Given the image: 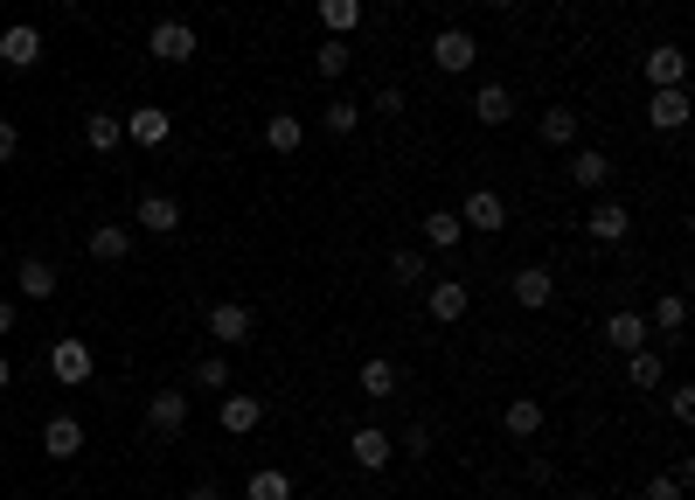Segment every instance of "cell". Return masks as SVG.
Listing matches in <instances>:
<instances>
[{
	"instance_id": "6da1fadb",
	"label": "cell",
	"mask_w": 695,
	"mask_h": 500,
	"mask_svg": "<svg viewBox=\"0 0 695 500\" xmlns=\"http://www.w3.org/2000/svg\"><path fill=\"white\" fill-rule=\"evenodd\" d=\"M146 49H153V63H195L202 35L188 29L182 14H167V21H153V29H146Z\"/></svg>"
},
{
	"instance_id": "7a4b0ae2",
	"label": "cell",
	"mask_w": 695,
	"mask_h": 500,
	"mask_svg": "<svg viewBox=\"0 0 695 500\" xmlns=\"http://www.w3.org/2000/svg\"><path fill=\"white\" fill-rule=\"evenodd\" d=\"M202 320H209V340H216V348H244V340L257 334V320H251V306H244V299H216L209 313H202Z\"/></svg>"
},
{
	"instance_id": "3957f363",
	"label": "cell",
	"mask_w": 695,
	"mask_h": 500,
	"mask_svg": "<svg viewBox=\"0 0 695 500\" xmlns=\"http://www.w3.org/2000/svg\"><path fill=\"white\" fill-rule=\"evenodd\" d=\"M480 63V42L467 29H439L431 35V70H446V76H467Z\"/></svg>"
},
{
	"instance_id": "277c9868",
	"label": "cell",
	"mask_w": 695,
	"mask_h": 500,
	"mask_svg": "<svg viewBox=\"0 0 695 500\" xmlns=\"http://www.w3.org/2000/svg\"><path fill=\"white\" fill-rule=\"evenodd\" d=\"M49 376L76 389V382H91V376H98V355H91V348H84V340H76V334H63L57 348H49Z\"/></svg>"
},
{
	"instance_id": "5b68a950",
	"label": "cell",
	"mask_w": 695,
	"mask_h": 500,
	"mask_svg": "<svg viewBox=\"0 0 695 500\" xmlns=\"http://www.w3.org/2000/svg\"><path fill=\"white\" fill-rule=\"evenodd\" d=\"M584 229H591V244H626V236H633V208L599 195V202H591V216H584Z\"/></svg>"
},
{
	"instance_id": "8992f818",
	"label": "cell",
	"mask_w": 695,
	"mask_h": 500,
	"mask_svg": "<svg viewBox=\"0 0 695 500\" xmlns=\"http://www.w3.org/2000/svg\"><path fill=\"white\" fill-rule=\"evenodd\" d=\"M459 223L480 229V236H501V229H508V202H501L494 188H473L467 202H459Z\"/></svg>"
},
{
	"instance_id": "52a82bcc",
	"label": "cell",
	"mask_w": 695,
	"mask_h": 500,
	"mask_svg": "<svg viewBox=\"0 0 695 500\" xmlns=\"http://www.w3.org/2000/svg\"><path fill=\"white\" fill-rule=\"evenodd\" d=\"M216 425H223L229 438H251L257 425H265V404H257L251 389H223V410H216Z\"/></svg>"
},
{
	"instance_id": "ba28073f",
	"label": "cell",
	"mask_w": 695,
	"mask_h": 500,
	"mask_svg": "<svg viewBox=\"0 0 695 500\" xmlns=\"http://www.w3.org/2000/svg\"><path fill=\"white\" fill-rule=\"evenodd\" d=\"M508 293H514V306H522V313H543L556 299V278H550V265H522V272L508 278Z\"/></svg>"
},
{
	"instance_id": "9c48e42d",
	"label": "cell",
	"mask_w": 695,
	"mask_h": 500,
	"mask_svg": "<svg viewBox=\"0 0 695 500\" xmlns=\"http://www.w3.org/2000/svg\"><path fill=\"white\" fill-rule=\"evenodd\" d=\"M188 425V397L182 389H153V404H146V438H174Z\"/></svg>"
},
{
	"instance_id": "30bf717a",
	"label": "cell",
	"mask_w": 695,
	"mask_h": 500,
	"mask_svg": "<svg viewBox=\"0 0 695 500\" xmlns=\"http://www.w3.org/2000/svg\"><path fill=\"white\" fill-rule=\"evenodd\" d=\"M647 125H654V133H682V125H688V84L647 91Z\"/></svg>"
},
{
	"instance_id": "8fae6325",
	"label": "cell",
	"mask_w": 695,
	"mask_h": 500,
	"mask_svg": "<svg viewBox=\"0 0 695 500\" xmlns=\"http://www.w3.org/2000/svg\"><path fill=\"white\" fill-rule=\"evenodd\" d=\"M133 223H140L146 236H174V229H182V202H174V195H153V188H146V195L133 202Z\"/></svg>"
},
{
	"instance_id": "7c38bea8",
	"label": "cell",
	"mask_w": 695,
	"mask_h": 500,
	"mask_svg": "<svg viewBox=\"0 0 695 500\" xmlns=\"http://www.w3.org/2000/svg\"><path fill=\"white\" fill-rule=\"evenodd\" d=\"M640 70H647V91H667V84H688V57H682V49H675V42H654V49H647V63H640Z\"/></svg>"
},
{
	"instance_id": "4fadbf2b",
	"label": "cell",
	"mask_w": 695,
	"mask_h": 500,
	"mask_svg": "<svg viewBox=\"0 0 695 500\" xmlns=\"http://www.w3.org/2000/svg\"><path fill=\"white\" fill-rule=\"evenodd\" d=\"M348 452H355V466H362V472H382V466L397 459V438L382 431V425H362V431L348 438Z\"/></svg>"
},
{
	"instance_id": "5bb4252c",
	"label": "cell",
	"mask_w": 695,
	"mask_h": 500,
	"mask_svg": "<svg viewBox=\"0 0 695 500\" xmlns=\"http://www.w3.org/2000/svg\"><path fill=\"white\" fill-rule=\"evenodd\" d=\"M42 452H49V459H76V452H84V425H76L70 410L42 417Z\"/></svg>"
},
{
	"instance_id": "9a60e30c",
	"label": "cell",
	"mask_w": 695,
	"mask_h": 500,
	"mask_svg": "<svg viewBox=\"0 0 695 500\" xmlns=\"http://www.w3.org/2000/svg\"><path fill=\"white\" fill-rule=\"evenodd\" d=\"M125 140H133V146H167L174 119L161 112V104H140V112H125Z\"/></svg>"
},
{
	"instance_id": "2e32d148",
	"label": "cell",
	"mask_w": 695,
	"mask_h": 500,
	"mask_svg": "<svg viewBox=\"0 0 695 500\" xmlns=\"http://www.w3.org/2000/svg\"><path fill=\"white\" fill-rule=\"evenodd\" d=\"M0 63L8 70H35L42 63V29H29V21H21V29H0Z\"/></svg>"
},
{
	"instance_id": "e0dca14e",
	"label": "cell",
	"mask_w": 695,
	"mask_h": 500,
	"mask_svg": "<svg viewBox=\"0 0 695 500\" xmlns=\"http://www.w3.org/2000/svg\"><path fill=\"white\" fill-rule=\"evenodd\" d=\"M605 181H612V153L605 146H578L571 153V188H599L605 195Z\"/></svg>"
},
{
	"instance_id": "ac0fdd59",
	"label": "cell",
	"mask_w": 695,
	"mask_h": 500,
	"mask_svg": "<svg viewBox=\"0 0 695 500\" xmlns=\"http://www.w3.org/2000/svg\"><path fill=\"white\" fill-rule=\"evenodd\" d=\"M647 334H654V327H647V313H633V306H626V313H612V320H605V348L633 355V348H647Z\"/></svg>"
},
{
	"instance_id": "d6986e66",
	"label": "cell",
	"mask_w": 695,
	"mask_h": 500,
	"mask_svg": "<svg viewBox=\"0 0 695 500\" xmlns=\"http://www.w3.org/2000/svg\"><path fill=\"white\" fill-rule=\"evenodd\" d=\"M425 306H431V320H439V327H459V320H467V306H473V299H467V285H459V278H439V285H431V299H425Z\"/></svg>"
},
{
	"instance_id": "ffe728a7",
	"label": "cell",
	"mask_w": 695,
	"mask_h": 500,
	"mask_svg": "<svg viewBox=\"0 0 695 500\" xmlns=\"http://www.w3.org/2000/svg\"><path fill=\"white\" fill-rule=\"evenodd\" d=\"M14 293L21 299H49L57 293V265H49V257H21L14 265Z\"/></svg>"
},
{
	"instance_id": "44dd1931",
	"label": "cell",
	"mask_w": 695,
	"mask_h": 500,
	"mask_svg": "<svg viewBox=\"0 0 695 500\" xmlns=\"http://www.w3.org/2000/svg\"><path fill=\"white\" fill-rule=\"evenodd\" d=\"M91 257H98V265H125V257H133V229L98 223V229H91Z\"/></svg>"
},
{
	"instance_id": "7402d4cb",
	"label": "cell",
	"mask_w": 695,
	"mask_h": 500,
	"mask_svg": "<svg viewBox=\"0 0 695 500\" xmlns=\"http://www.w3.org/2000/svg\"><path fill=\"white\" fill-rule=\"evenodd\" d=\"M306 146V125L293 119V112H272L265 119V153H278V161H286V153H299Z\"/></svg>"
},
{
	"instance_id": "603a6c76",
	"label": "cell",
	"mask_w": 695,
	"mask_h": 500,
	"mask_svg": "<svg viewBox=\"0 0 695 500\" xmlns=\"http://www.w3.org/2000/svg\"><path fill=\"white\" fill-rule=\"evenodd\" d=\"M425 244H431V251H459V244H467L459 208H431V216H425Z\"/></svg>"
},
{
	"instance_id": "cb8c5ba5",
	"label": "cell",
	"mask_w": 695,
	"mask_h": 500,
	"mask_svg": "<svg viewBox=\"0 0 695 500\" xmlns=\"http://www.w3.org/2000/svg\"><path fill=\"white\" fill-rule=\"evenodd\" d=\"M355 382H362V397H369V404H382V397H397V382H403V376H397V361H382V355H376V361L355 368Z\"/></svg>"
},
{
	"instance_id": "d4e9b609",
	"label": "cell",
	"mask_w": 695,
	"mask_h": 500,
	"mask_svg": "<svg viewBox=\"0 0 695 500\" xmlns=\"http://www.w3.org/2000/svg\"><path fill=\"white\" fill-rule=\"evenodd\" d=\"M473 119H480V125H508V119H514V91H508V84H480V91H473Z\"/></svg>"
},
{
	"instance_id": "484cf974",
	"label": "cell",
	"mask_w": 695,
	"mask_h": 500,
	"mask_svg": "<svg viewBox=\"0 0 695 500\" xmlns=\"http://www.w3.org/2000/svg\"><path fill=\"white\" fill-rule=\"evenodd\" d=\"M501 431H508V438H543V404H535V397H514V404L501 410Z\"/></svg>"
},
{
	"instance_id": "4316f807",
	"label": "cell",
	"mask_w": 695,
	"mask_h": 500,
	"mask_svg": "<svg viewBox=\"0 0 695 500\" xmlns=\"http://www.w3.org/2000/svg\"><path fill=\"white\" fill-rule=\"evenodd\" d=\"M314 70L327 76V84H341V76L355 70V49H348V35H327V42L314 49Z\"/></svg>"
},
{
	"instance_id": "83f0119b",
	"label": "cell",
	"mask_w": 695,
	"mask_h": 500,
	"mask_svg": "<svg viewBox=\"0 0 695 500\" xmlns=\"http://www.w3.org/2000/svg\"><path fill=\"white\" fill-rule=\"evenodd\" d=\"M244 500H293V472H278V466H257L251 480H244Z\"/></svg>"
},
{
	"instance_id": "f1b7e54d",
	"label": "cell",
	"mask_w": 695,
	"mask_h": 500,
	"mask_svg": "<svg viewBox=\"0 0 695 500\" xmlns=\"http://www.w3.org/2000/svg\"><path fill=\"white\" fill-rule=\"evenodd\" d=\"M84 146H91V153H112V146H125V119H112V112H91V119H84Z\"/></svg>"
},
{
	"instance_id": "f546056e",
	"label": "cell",
	"mask_w": 695,
	"mask_h": 500,
	"mask_svg": "<svg viewBox=\"0 0 695 500\" xmlns=\"http://www.w3.org/2000/svg\"><path fill=\"white\" fill-rule=\"evenodd\" d=\"M626 382H633V389H661V382H667V361H661L654 348H633V355H626Z\"/></svg>"
},
{
	"instance_id": "4dcf8cb0",
	"label": "cell",
	"mask_w": 695,
	"mask_h": 500,
	"mask_svg": "<svg viewBox=\"0 0 695 500\" xmlns=\"http://www.w3.org/2000/svg\"><path fill=\"white\" fill-rule=\"evenodd\" d=\"M543 146H578V112L571 104H550L543 112Z\"/></svg>"
},
{
	"instance_id": "1f68e13d",
	"label": "cell",
	"mask_w": 695,
	"mask_h": 500,
	"mask_svg": "<svg viewBox=\"0 0 695 500\" xmlns=\"http://www.w3.org/2000/svg\"><path fill=\"white\" fill-rule=\"evenodd\" d=\"M682 320H688V293H661L647 313V327H661V334H682Z\"/></svg>"
},
{
	"instance_id": "d6a6232c",
	"label": "cell",
	"mask_w": 695,
	"mask_h": 500,
	"mask_svg": "<svg viewBox=\"0 0 695 500\" xmlns=\"http://www.w3.org/2000/svg\"><path fill=\"white\" fill-rule=\"evenodd\" d=\"M355 21H362V0H320V29L327 35H348Z\"/></svg>"
},
{
	"instance_id": "836d02e7",
	"label": "cell",
	"mask_w": 695,
	"mask_h": 500,
	"mask_svg": "<svg viewBox=\"0 0 695 500\" xmlns=\"http://www.w3.org/2000/svg\"><path fill=\"white\" fill-rule=\"evenodd\" d=\"M188 382H195V389H209V397H223V389H229V361H216V355H202V361L188 368Z\"/></svg>"
},
{
	"instance_id": "e575fe53",
	"label": "cell",
	"mask_w": 695,
	"mask_h": 500,
	"mask_svg": "<svg viewBox=\"0 0 695 500\" xmlns=\"http://www.w3.org/2000/svg\"><path fill=\"white\" fill-rule=\"evenodd\" d=\"M320 125H327V133H334V140H348V133H355V125H362V112H355V104H348V98H334V104H327V112H320Z\"/></svg>"
},
{
	"instance_id": "d590c367",
	"label": "cell",
	"mask_w": 695,
	"mask_h": 500,
	"mask_svg": "<svg viewBox=\"0 0 695 500\" xmlns=\"http://www.w3.org/2000/svg\"><path fill=\"white\" fill-rule=\"evenodd\" d=\"M390 278L397 285H425V251H390Z\"/></svg>"
},
{
	"instance_id": "8d00e7d4",
	"label": "cell",
	"mask_w": 695,
	"mask_h": 500,
	"mask_svg": "<svg viewBox=\"0 0 695 500\" xmlns=\"http://www.w3.org/2000/svg\"><path fill=\"white\" fill-rule=\"evenodd\" d=\"M397 452H403V459H431V425H403Z\"/></svg>"
},
{
	"instance_id": "74e56055",
	"label": "cell",
	"mask_w": 695,
	"mask_h": 500,
	"mask_svg": "<svg viewBox=\"0 0 695 500\" xmlns=\"http://www.w3.org/2000/svg\"><path fill=\"white\" fill-rule=\"evenodd\" d=\"M667 417H675V425H695V389H688V382L667 389Z\"/></svg>"
},
{
	"instance_id": "f35d334b",
	"label": "cell",
	"mask_w": 695,
	"mask_h": 500,
	"mask_svg": "<svg viewBox=\"0 0 695 500\" xmlns=\"http://www.w3.org/2000/svg\"><path fill=\"white\" fill-rule=\"evenodd\" d=\"M640 500H682V480H675V472H654V480H647V493H640Z\"/></svg>"
},
{
	"instance_id": "ab89813d",
	"label": "cell",
	"mask_w": 695,
	"mask_h": 500,
	"mask_svg": "<svg viewBox=\"0 0 695 500\" xmlns=\"http://www.w3.org/2000/svg\"><path fill=\"white\" fill-rule=\"evenodd\" d=\"M376 112H382V119H403V91L382 84V91H376Z\"/></svg>"
},
{
	"instance_id": "60d3db41",
	"label": "cell",
	"mask_w": 695,
	"mask_h": 500,
	"mask_svg": "<svg viewBox=\"0 0 695 500\" xmlns=\"http://www.w3.org/2000/svg\"><path fill=\"white\" fill-rule=\"evenodd\" d=\"M14 153H21V125L0 119V161H14Z\"/></svg>"
},
{
	"instance_id": "b9f144b4",
	"label": "cell",
	"mask_w": 695,
	"mask_h": 500,
	"mask_svg": "<svg viewBox=\"0 0 695 500\" xmlns=\"http://www.w3.org/2000/svg\"><path fill=\"white\" fill-rule=\"evenodd\" d=\"M188 500H223V487H216V480H195V487H188Z\"/></svg>"
},
{
	"instance_id": "7bdbcfd3",
	"label": "cell",
	"mask_w": 695,
	"mask_h": 500,
	"mask_svg": "<svg viewBox=\"0 0 695 500\" xmlns=\"http://www.w3.org/2000/svg\"><path fill=\"white\" fill-rule=\"evenodd\" d=\"M14 320H21V306H14V299H0V334H14Z\"/></svg>"
},
{
	"instance_id": "ee69618b",
	"label": "cell",
	"mask_w": 695,
	"mask_h": 500,
	"mask_svg": "<svg viewBox=\"0 0 695 500\" xmlns=\"http://www.w3.org/2000/svg\"><path fill=\"white\" fill-rule=\"evenodd\" d=\"M8 382H14V361H8V355H0V397H8Z\"/></svg>"
},
{
	"instance_id": "f6af8a7d",
	"label": "cell",
	"mask_w": 695,
	"mask_h": 500,
	"mask_svg": "<svg viewBox=\"0 0 695 500\" xmlns=\"http://www.w3.org/2000/svg\"><path fill=\"white\" fill-rule=\"evenodd\" d=\"M480 8H514V0H480Z\"/></svg>"
},
{
	"instance_id": "bcb514c9",
	"label": "cell",
	"mask_w": 695,
	"mask_h": 500,
	"mask_svg": "<svg viewBox=\"0 0 695 500\" xmlns=\"http://www.w3.org/2000/svg\"><path fill=\"white\" fill-rule=\"evenodd\" d=\"M57 8H84V0H57Z\"/></svg>"
}]
</instances>
